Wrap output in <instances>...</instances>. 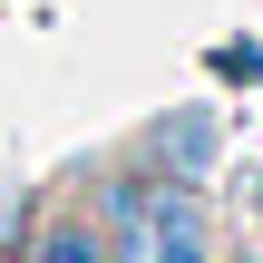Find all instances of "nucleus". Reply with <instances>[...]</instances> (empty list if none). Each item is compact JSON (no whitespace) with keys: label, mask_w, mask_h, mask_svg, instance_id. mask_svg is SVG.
<instances>
[{"label":"nucleus","mask_w":263,"mask_h":263,"mask_svg":"<svg viewBox=\"0 0 263 263\" xmlns=\"http://www.w3.org/2000/svg\"><path fill=\"white\" fill-rule=\"evenodd\" d=\"M59 263H88V254H78V234H59Z\"/></svg>","instance_id":"f257e3e1"}]
</instances>
